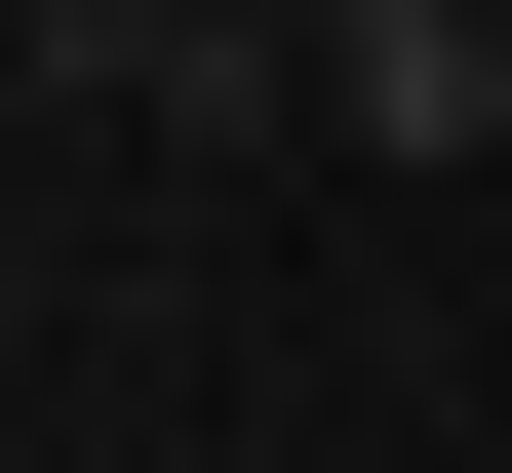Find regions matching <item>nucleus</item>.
I'll list each match as a JSON object with an SVG mask.
<instances>
[{"label": "nucleus", "instance_id": "1", "mask_svg": "<svg viewBox=\"0 0 512 473\" xmlns=\"http://www.w3.org/2000/svg\"><path fill=\"white\" fill-rule=\"evenodd\" d=\"M0 40H40V79H158V40H197V0H0Z\"/></svg>", "mask_w": 512, "mask_h": 473}, {"label": "nucleus", "instance_id": "2", "mask_svg": "<svg viewBox=\"0 0 512 473\" xmlns=\"http://www.w3.org/2000/svg\"><path fill=\"white\" fill-rule=\"evenodd\" d=\"M0 79H40V40H0Z\"/></svg>", "mask_w": 512, "mask_h": 473}, {"label": "nucleus", "instance_id": "3", "mask_svg": "<svg viewBox=\"0 0 512 473\" xmlns=\"http://www.w3.org/2000/svg\"><path fill=\"white\" fill-rule=\"evenodd\" d=\"M473 40H512V0H473Z\"/></svg>", "mask_w": 512, "mask_h": 473}]
</instances>
